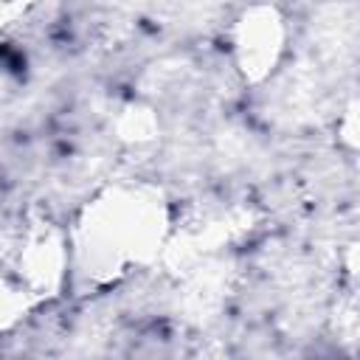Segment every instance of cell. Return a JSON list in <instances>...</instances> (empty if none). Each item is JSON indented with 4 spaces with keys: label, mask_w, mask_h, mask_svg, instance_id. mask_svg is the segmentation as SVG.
I'll list each match as a JSON object with an SVG mask.
<instances>
[{
    "label": "cell",
    "mask_w": 360,
    "mask_h": 360,
    "mask_svg": "<svg viewBox=\"0 0 360 360\" xmlns=\"http://www.w3.org/2000/svg\"><path fill=\"white\" fill-rule=\"evenodd\" d=\"M166 233V208L146 186H118L101 194L82 219V256L87 273L118 278L155 256Z\"/></svg>",
    "instance_id": "1"
},
{
    "label": "cell",
    "mask_w": 360,
    "mask_h": 360,
    "mask_svg": "<svg viewBox=\"0 0 360 360\" xmlns=\"http://www.w3.org/2000/svg\"><path fill=\"white\" fill-rule=\"evenodd\" d=\"M287 28L273 6H250L233 25V62L245 82H264L284 56Z\"/></svg>",
    "instance_id": "2"
},
{
    "label": "cell",
    "mask_w": 360,
    "mask_h": 360,
    "mask_svg": "<svg viewBox=\"0 0 360 360\" xmlns=\"http://www.w3.org/2000/svg\"><path fill=\"white\" fill-rule=\"evenodd\" d=\"M65 262H68V242L65 236L42 222L34 225L20 245L17 253V270H20V284L28 290L31 298L42 295H56L65 278Z\"/></svg>",
    "instance_id": "3"
},
{
    "label": "cell",
    "mask_w": 360,
    "mask_h": 360,
    "mask_svg": "<svg viewBox=\"0 0 360 360\" xmlns=\"http://www.w3.org/2000/svg\"><path fill=\"white\" fill-rule=\"evenodd\" d=\"M31 307V295L20 281H8L0 276V332L17 326Z\"/></svg>",
    "instance_id": "4"
}]
</instances>
